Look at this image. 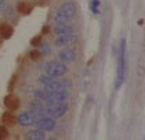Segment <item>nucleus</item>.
Here are the masks:
<instances>
[{"label": "nucleus", "mask_w": 145, "mask_h": 140, "mask_svg": "<svg viewBox=\"0 0 145 140\" xmlns=\"http://www.w3.org/2000/svg\"><path fill=\"white\" fill-rule=\"evenodd\" d=\"M124 76H126V39H122L120 40V47H119V55H118L115 89H119L123 85Z\"/></svg>", "instance_id": "1"}, {"label": "nucleus", "mask_w": 145, "mask_h": 140, "mask_svg": "<svg viewBox=\"0 0 145 140\" xmlns=\"http://www.w3.org/2000/svg\"><path fill=\"white\" fill-rule=\"evenodd\" d=\"M75 14H76V4L73 1H67V3L61 4L59 9L57 10L54 21L56 24H65L71 18H73Z\"/></svg>", "instance_id": "2"}, {"label": "nucleus", "mask_w": 145, "mask_h": 140, "mask_svg": "<svg viewBox=\"0 0 145 140\" xmlns=\"http://www.w3.org/2000/svg\"><path fill=\"white\" fill-rule=\"evenodd\" d=\"M39 81L44 85V89L48 92H58V90H67L69 87V82L68 81H62V79H57V78H51L48 75H42L39 78Z\"/></svg>", "instance_id": "3"}, {"label": "nucleus", "mask_w": 145, "mask_h": 140, "mask_svg": "<svg viewBox=\"0 0 145 140\" xmlns=\"http://www.w3.org/2000/svg\"><path fill=\"white\" fill-rule=\"evenodd\" d=\"M44 71L46 75L51 76V78H59L68 72V67L67 64L61 61H48L44 65Z\"/></svg>", "instance_id": "4"}, {"label": "nucleus", "mask_w": 145, "mask_h": 140, "mask_svg": "<svg viewBox=\"0 0 145 140\" xmlns=\"http://www.w3.org/2000/svg\"><path fill=\"white\" fill-rule=\"evenodd\" d=\"M68 112V104L67 103H59V104H47L44 110L46 117H50L53 119L61 118Z\"/></svg>", "instance_id": "5"}, {"label": "nucleus", "mask_w": 145, "mask_h": 140, "mask_svg": "<svg viewBox=\"0 0 145 140\" xmlns=\"http://www.w3.org/2000/svg\"><path fill=\"white\" fill-rule=\"evenodd\" d=\"M33 125L36 126V129L43 130V132H48V130H53L56 128V119L44 115V117H40L39 119H36V122Z\"/></svg>", "instance_id": "6"}, {"label": "nucleus", "mask_w": 145, "mask_h": 140, "mask_svg": "<svg viewBox=\"0 0 145 140\" xmlns=\"http://www.w3.org/2000/svg\"><path fill=\"white\" fill-rule=\"evenodd\" d=\"M36 119L37 118L32 111H24L18 115V123L21 126H29V125H33Z\"/></svg>", "instance_id": "7"}, {"label": "nucleus", "mask_w": 145, "mask_h": 140, "mask_svg": "<svg viewBox=\"0 0 145 140\" xmlns=\"http://www.w3.org/2000/svg\"><path fill=\"white\" fill-rule=\"evenodd\" d=\"M76 40H78V36L75 33H69V35H64V36H57L56 46L65 47V46H69V44H73Z\"/></svg>", "instance_id": "8"}, {"label": "nucleus", "mask_w": 145, "mask_h": 140, "mask_svg": "<svg viewBox=\"0 0 145 140\" xmlns=\"http://www.w3.org/2000/svg\"><path fill=\"white\" fill-rule=\"evenodd\" d=\"M58 58L61 63L68 64V63H72L76 60V52L72 50V49H62L59 53H58Z\"/></svg>", "instance_id": "9"}, {"label": "nucleus", "mask_w": 145, "mask_h": 140, "mask_svg": "<svg viewBox=\"0 0 145 140\" xmlns=\"http://www.w3.org/2000/svg\"><path fill=\"white\" fill-rule=\"evenodd\" d=\"M54 33L57 36H64V35H69V33H73V28L69 25V24H56L54 26Z\"/></svg>", "instance_id": "10"}, {"label": "nucleus", "mask_w": 145, "mask_h": 140, "mask_svg": "<svg viewBox=\"0 0 145 140\" xmlns=\"http://www.w3.org/2000/svg\"><path fill=\"white\" fill-rule=\"evenodd\" d=\"M137 75L138 78H144L145 76V47L138 57V63H137Z\"/></svg>", "instance_id": "11"}, {"label": "nucleus", "mask_w": 145, "mask_h": 140, "mask_svg": "<svg viewBox=\"0 0 145 140\" xmlns=\"http://www.w3.org/2000/svg\"><path fill=\"white\" fill-rule=\"evenodd\" d=\"M4 106L7 107V110L14 111V110H17V108L20 107V98L10 94V96H7L4 98Z\"/></svg>", "instance_id": "12"}, {"label": "nucleus", "mask_w": 145, "mask_h": 140, "mask_svg": "<svg viewBox=\"0 0 145 140\" xmlns=\"http://www.w3.org/2000/svg\"><path fill=\"white\" fill-rule=\"evenodd\" d=\"M26 140H46V133L39 129L29 130L26 133Z\"/></svg>", "instance_id": "13"}, {"label": "nucleus", "mask_w": 145, "mask_h": 140, "mask_svg": "<svg viewBox=\"0 0 145 140\" xmlns=\"http://www.w3.org/2000/svg\"><path fill=\"white\" fill-rule=\"evenodd\" d=\"M12 33H14V29H12L11 25H8V24H1L0 25V36L3 39H10L12 36Z\"/></svg>", "instance_id": "14"}, {"label": "nucleus", "mask_w": 145, "mask_h": 140, "mask_svg": "<svg viewBox=\"0 0 145 140\" xmlns=\"http://www.w3.org/2000/svg\"><path fill=\"white\" fill-rule=\"evenodd\" d=\"M1 122H4L7 125H14V123H18V117H15L11 112H6L1 117Z\"/></svg>", "instance_id": "15"}, {"label": "nucleus", "mask_w": 145, "mask_h": 140, "mask_svg": "<svg viewBox=\"0 0 145 140\" xmlns=\"http://www.w3.org/2000/svg\"><path fill=\"white\" fill-rule=\"evenodd\" d=\"M17 10L20 11V13H22V14H29L32 11V6L28 1H20L17 4Z\"/></svg>", "instance_id": "16"}, {"label": "nucleus", "mask_w": 145, "mask_h": 140, "mask_svg": "<svg viewBox=\"0 0 145 140\" xmlns=\"http://www.w3.org/2000/svg\"><path fill=\"white\" fill-rule=\"evenodd\" d=\"M100 6H101L100 0H91V3H90V9H91V11H93L94 14H97V15L101 13Z\"/></svg>", "instance_id": "17"}, {"label": "nucleus", "mask_w": 145, "mask_h": 140, "mask_svg": "<svg viewBox=\"0 0 145 140\" xmlns=\"http://www.w3.org/2000/svg\"><path fill=\"white\" fill-rule=\"evenodd\" d=\"M7 136H8V130L4 126H0V140H4Z\"/></svg>", "instance_id": "18"}, {"label": "nucleus", "mask_w": 145, "mask_h": 140, "mask_svg": "<svg viewBox=\"0 0 145 140\" xmlns=\"http://www.w3.org/2000/svg\"><path fill=\"white\" fill-rule=\"evenodd\" d=\"M29 55H31V58H32V60H37V58L42 55V53H40V52H36V50H33V52H31V54H29Z\"/></svg>", "instance_id": "19"}, {"label": "nucleus", "mask_w": 145, "mask_h": 140, "mask_svg": "<svg viewBox=\"0 0 145 140\" xmlns=\"http://www.w3.org/2000/svg\"><path fill=\"white\" fill-rule=\"evenodd\" d=\"M48 52H50V49H48L47 46H44V49H43V53H44V54H47V53H48Z\"/></svg>", "instance_id": "20"}, {"label": "nucleus", "mask_w": 145, "mask_h": 140, "mask_svg": "<svg viewBox=\"0 0 145 140\" xmlns=\"http://www.w3.org/2000/svg\"><path fill=\"white\" fill-rule=\"evenodd\" d=\"M4 1H6V0H0V10L4 7Z\"/></svg>", "instance_id": "21"}, {"label": "nucleus", "mask_w": 145, "mask_h": 140, "mask_svg": "<svg viewBox=\"0 0 145 140\" xmlns=\"http://www.w3.org/2000/svg\"><path fill=\"white\" fill-rule=\"evenodd\" d=\"M48 140H58V139H56V137H53V139H48Z\"/></svg>", "instance_id": "22"}, {"label": "nucleus", "mask_w": 145, "mask_h": 140, "mask_svg": "<svg viewBox=\"0 0 145 140\" xmlns=\"http://www.w3.org/2000/svg\"><path fill=\"white\" fill-rule=\"evenodd\" d=\"M144 140H145V139H144Z\"/></svg>", "instance_id": "23"}]
</instances>
